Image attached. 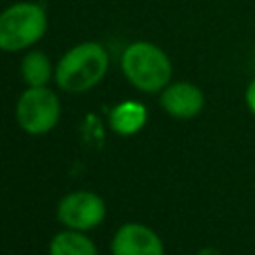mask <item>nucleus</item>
I'll return each instance as SVG.
<instances>
[{
  "instance_id": "1",
  "label": "nucleus",
  "mask_w": 255,
  "mask_h": 255,
  "mask_svg": "<svg viewBox=\"0 0 255 255\" xmlns=\"http://www.w3.org/2000/svg\"><path fill=\"white\" fill-rule=\"evenodd\" d=\"M108 70V52L102 44L84 42L74 46L56 66V82L64 92H86L94 88Z\"/></svg>"
},
{
  "instance_id": "2",
  "label": "nucleus",
  "mask_w": 255,
  "mask_h": 255,
  "mask_svg": "<svg viewBox=\"0 0 255 255\" xmlns=\"http://www.w3.org/2000/svg\"><path fill=\"white\" fill-rule=\"evenodd\" d=\"M126 78L141 92H159L171 80V62L167 54L149 42H133L122 54Z\"/></svg>"
},
{
  "instance_id": "3",
  "label": "nucleus",
  "mask_w": 255,
  "mask_h": 255,
  "mask_svg": "<svg viewBox=\"0 0 255 255\" xmlns=\"http://www.w3.org/2000/svg\"><path fill=\"white\" fill-rule=\"evenodd\" d=\"M48 28L46 12L34 2H18L0 12V50L16 52L36 44Z\"/></svg>"
},
{
  "instance_id": "4",
  "label": "nucleus",
  "mask_w": 255,
  "mask_h": 255,
  "mask_svg": "<svg viewBox=\"0 0 255 255\" xmlns=\"http://www.w3.org/2000/svg\"><path fill=\"white\" fill-rule=\"evenodd\" d=\"M16 120L26 133H48L60 120L58 96L46 86H28L16 104Z\"/></svg>"
},
{
  "instance_id": "5",
  "label": "nucleus",
  "mask_w": 255,
  "mask_h": 255,
  "mask_svg": "<svg viewBox=\"0 0 255 255\" xmlns=\"http://www.w3.org/2000/svg\"><path fill=\"white\" fill-rule=\"evenodd\" d=\"M106 217V203L100 195L92 191L68 193L58 203V219L76 231H88L100 225Z\"/></svg>"
},
{
  "instance_id": "6",
  "label": "nucleus",
  "mask_w": 255,
  "mask_h": 255,
  "mask_svg": "<svg viewBox=\"0 0 255 255\" xmlns=\"http://www.w3.org/2000/svg\"><path fill=\"white\" fill-rule=\"evenodd\" d=\"M112 255H163V243L149 227L126 223L112 239Z\"/></svg>"
},
{
  "instance_id": "7",
  "label": "nucleus",
  "mask_w": 255,
  "mask_h": 255,
  "mask_svg": "<svg viewBox=\"0 0 255 255\" xmlns=\"http://www.w3.org/2000/svg\"><path fill=\"white\" fill-rule=\"evenodd\" d=\"M159 102H161V108L169 116L179 118V120H189V118H195L203 110L205 98H203V92L195 84L175 82L163 88Z\"/></svg>"
},
{
  "instance_id": "8",
  "label": "nucleus",
  "mask_w": 255,
  "mask_h": 255,
  "mask_svg": "<svg viewBox=\"0 0 255 255\" xmlns=\"http://www.w3.org/2000/svg\"><path fill=\"white\" fill-rule=\"evenodd\" d=\"M145 118H147L145 108L139 102H122L112 110L110 126L120 135H131L141 129V126L145 124Z\"/></svg>"
},
{
  "instance_id": "9",
  "label": "nucleus",
  "mask_w": 255,
  "mask_h": 255,
  "mask_svg": "<svg viewBox=\"0 0 255 255\" xmlns=\"http://www.w3.org/2000/svg\"><path fill=\"white\" fill-rule=\"evenodd\" d=\"M50 255H98V249L82 231L68 229L50 241Z\"/></svg>"
},
{
  "instance_id": "10",
  "label": "nucleus",
  "mask_w": 255,
  "mask_h": 255,
  "mask_svg": "<svg viewBox=\"0 0 255 255\" xmlns=\"http://www.w3.org/2000/svg\"><path fill=\"white\" fill-rule=\"evenodd\" d=\"M52 68L50 60L42 52H28L22 60V78L28 86H46L50 80Z\"/></svg>"
},
{
  "instance_id": "11",
  "label": "nucleus",
  "mask_w": 255,
  "mask_h": 255,
  "mask_svg": "<svg viewBox=\"0 0 255 255\" xmlns=\"http://www.w3.org/2000/svg\"><path fill=\"white\" fill-rule=\"evenodd\" d=\"M245 102H247V108L251 110V114L255 116V78L249 82V86L245 90Z\"/></svg>"
},
{
  "instance_id": "12",
  "label": "nucleus",
  "mask_w": 255,
  "mask_h": 255,
  "mask_svg": "<svg viewBox=\"0 0 255 255\" xmlns=\"http://www.w3.org/2000/svg\"><path fill=\"white\" fill-rule=\"evenodd\" d=\"M197 255H221L217 249H213V247H205V249H201Z\"/></svg>"
}]
</instances>
